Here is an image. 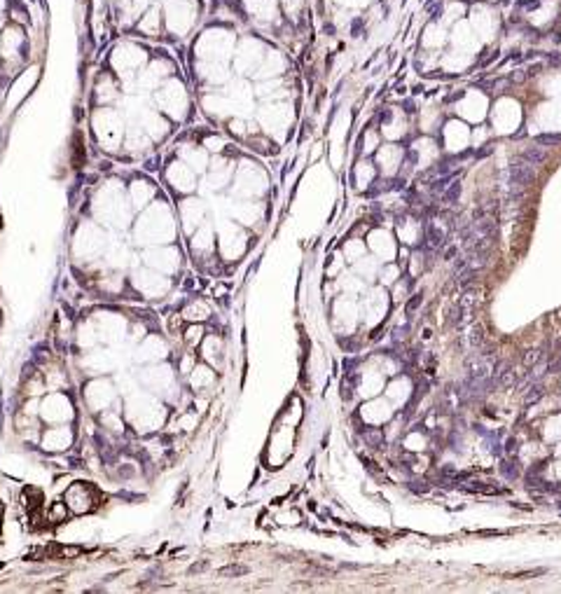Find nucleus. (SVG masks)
Wrapping results in <instances>:
<instances>
[{
    "mask_svg": "<svg viewBox=\"0 0 561 594\" xmlns=\"http://www.w3.org/2000/svg\"><path fill=\"white\" fill-rule=\"evenodd\" d=\"M454 255H456V248H449V250H447V255H445V258H447V260H451Z\"/></svg>",
    "mask_w": 561,
    "mask_h": 594,
    "instance_id": "obj_15",
    "label": "nucleus"
},
{
    "mask_svg": "<svg viewBox=\"0 0 561 594\" xmlns=\"http://www.w3.org/2000/svg\"><path fill=\"white\" fill-rule=\"evenodd\" d=\"M545 568H535V571H522V573H514L510 578H535V576H543Z\"/></svg>",
    "mask_w": 561,
    "mask_h": 594,
    "instance_id": "obj_12",
    "label": "nucleus"
},
{
    "mask_svg": "<svg viewBox=\"0 0 561 594\" xmlns=\"http://www.w3.org/2000/svg\"><path fill=\"white\" fill-rule=\"evenodd\" d=\"M535 145H543V148H559L561 133H540V136H535Z\"/></svg>",
    "mask_w": 561,
    "mask_h": 594,
    "instance_id": "obj_5",
    "label": "nucleus"
},
{
    "mask_svg": "<svg viewBox=\"0 0 561 594\" xmlns=\"http://www.w3.org/2000/svg\"><path fill=\"white\" fill-rule=\"evenodd\" d=\"M206 568H208V562H199L190 568V573H202V571H206Z\"/></svg>",
    "mask_w": 561,
    "mask_h": 594,
    "instance_id": "obj_14",
    "label": "nucleus"
},
{
    "mask_svg": "<svg viewBox=\"0 0 561 594\" xmlns=\"http://www.w3.org/2000/svg\"><path fill=\"white\" fill-rule=\"evenodd\" d=\"M217 573H220L223 578H241V576L248 573V566H244V564H229V566H223Z\"/></svg>",
    "mask_w": 561,
    "mask_h": 594,
    "instance_id": "obj_4",
    "label": "nucleus"
},
{
    "mask_svg": "<svg viewBox=\"0 0 561 594\" xmlns=\"http://www.w3.org/2000/svg\"><path fill=\"white\" fill-rule=\"evenodd\" d=\"M49 517H52V522H64V520H66V510H64V505L54 503V508H52V512H49Z\"/></svg>",
    "mask_w": 561,
    "mask_h": 594,
    "instance_id": "obj_11",
    "label": "nucleus"
},
{
    "mask_svg": "<svg viewBox=\"0 0 561 594\" xmlns=\"http://www.w3.org/2000/svg\"><path fill=\"white\" fill-rule=\"evenodd\" d=\"M470 344L472 346H482L484 344V328L482 325H475L470 332Z\"/></svg>",
    "mask_w": 561,
    "mask_h": 594,
    "instance_id": "obj_9",
    "label": "nucleus"
},
{
    "mask_svg": "<svg viewBox=\"0 0 561 594\" xmlns=\"http://www.w3.org/2000/svg\"><path fill=\"white\" fill-rule=\"evenodd\" d=\"M540 395H543V388H540V386L531 388V391H529V395H526V403H535V400H538Z\"/></svg>",
    "mask_w": 561,
    "mask_h": 594,
    "instance_id": "obj_13",
    "label": "nucleus"
},
{
    "mask_svg": "<svg viewBox=\"0 0 561 594\" xmlns=\"http://www.w3.org/2000/svg\"><path fill=\"white\" fill-rule=\"evenodd\" d=\"M519 160H524L529 166L538 169V166H543L547 160H550V152H547L543 145H531V148H526L524 152H522V157H519Z\"/></svg>",
    "mask_w": 561,
    "mask_h": 594,
    "instance_id": "obj_3",
    "label": "nucleus"
},
{
    "mask_svg": "<svg viewBox=\"0 0 561 594\" xmlns=\"http://www.w3.org/2000/svg\"><path fill=\"white\" fill-rule=\"evenodd\" d=\"M458 196H460V183H451L449 190L445 192V196H442V199H445L447 204H454Z\"/></svg>",
    "mask_w": 561,
    "mask_h": 594,
    "instance_id": "obj_7",
    "label": "nucleus"
},
{
    "mask_svg": "<svg viewBox=\"0 0 561 594\" xmlns=\"http://www.w3.org/2000/svg\"><path fill=\"white\" fill-rule=\"evenodd\" d=\"M477 274H479V271H477V269H470V271H466V274L460 276V281H458V286H460V288H463V290H466V288H468V286H470V283H472V281H475V279H477Z\"/></svg>",
    "mask_w": 561,
    "mask_h": 594,
    "instance_id": "obj_10",
    "label": "nucleus"
},
{
    "mask_svg": "<svg viewBox=\"0 0 561 594\" xmlns=\"http://www.w3.org/2000/svg\"><path fill=\"white\" fill-rule=\"evenodd\" d=\"M66 501H68V508L75 512H87L94 505V496L87 484H73V489H68L66 493Z\"/></svg>",
    "mask_w": 561,
    "mask_h": 594,
    "instance_id": "obj_2",
    "label": "nucleus"
},
{
    "mask_svg": "<svg viewBox=\"0 0 561 594\" xmlns=\"http://www.w3.org/2000/svg\"><path fill=\"white\" fill-rule=\"evenodd\" d=\"M540 361H543V349H533V351H529V353H526L524 365H526V367H533V365H538Z\"/></svg>",
    "mask_w": 561,
    "mask_h": 594,
    "instance_id": "obj_8",
    "label": "nucleus"
},
{
    "mask_svg": "<svg viewBox=\"0 0 561 594\" xmlns=\"http://www.w3.org/2000/svg\"><path fill=\"white\" fill-rule=\"evenodd\" d=\"M421 302H424V295H421V292L412 295V297H409V302L405 304V313H407V316H414V311L421 307Z\"/></svg>",
    "mask_w": 561,
    "mask_h": 594,
    "instance_id": "obj_6",
    "label": "nucleus"
},
{
    "mask_svg": "<svg viewBox=\"0 0 561 594\" xmlns=\"http://www.w3.org/2000/svg\"><path fill=\"white\" fill-rule=\"evenodd\" d=\"M535 181L533 166H529L524 160H514L508 166V190L510 194H524Z\"/></svg>",
    "mask_w": 561,
    "mask_h": 594,
    "instance_id": "obj_1",
    "label": "nucleus"
}]
</instances>
